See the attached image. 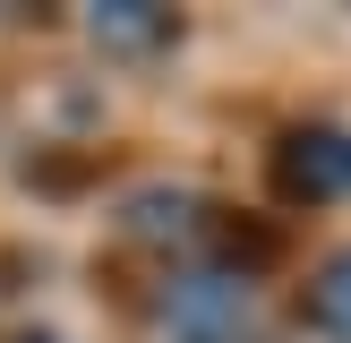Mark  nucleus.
Wrapping results in <instances>:
<instances>
[{
	"mask_svg": "<svg viewBox=\"0 0 351 343\" xmlns=\"http://www.w3.org/2000/svg\"><path fill=\"white\" fill-rule=\"evenodd\" d=\"M274 189H283L291 206H335V198H351V129H326V120L291 129L283 146H274Z\"/></svg>",
	"mask_w": 351,
	"mask_h": 343,
	"instance_id": "f257e3e1",
	"label": "nucleus"
},
{
	"mask_svg": "<svg viewBox=\"0 0 351 343\" xmlns=\"http://www.w3.org/2000/svg\"><path fill=\"white\" fill-rule=\"evenodd\" d=\"M300 318L317 326L326 343H351V249H335L317 274H308V292H300Z\"/></svg>",
	"mask_w": 351,
	"mask_h": 343,
	"instance_id": "f03ea898",
	"label": "nucleus"
},
{
	"mask_svg": "<svg viewBox=\"0 0 351 343\" xmlns=\"http://www.w3.org/2000/svg\"><path fill=\"white\" fill-rule=\"evenodd\" d=\"M95 43L103 51H154V43H171V9H154V0H103Z\"/></svg>",
	"mask_w": 351,
	"mask_h": 343,
	"instance_id": "7ed1b4c3",
	"label": "nucleus"
},
{
	"mask_svg": "<svg viewBox=\"0 0 351 343\" xmlns=\"http://www.w3.org/2000/svg\"><path fill=\"white\" fill-rule=\"evenodd\" d=\"M9 343H60V335H9Z\"/></svg>",
	"mask_w": 351,
	"mask_h": 343,
	"instance_id": "20e7f679",
	"label": "nucleus"
}]
</instances>
